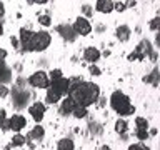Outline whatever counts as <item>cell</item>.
I'll return each mask as SVG.
<instances>
[{"label":"cell","instance_id":"cell-37","mask_svg":"<svg viewBox=\"0 0 160 150\" xmlns=\"http://www.w3.org/2000/svg\"><path fill=\"white\" fill-rule=\"evenodd\" d=\"M5 57H7V52H5V50H0V62H3Z\"/></svg>","mask_w":160,"mask_h":150},{"label":"cell","instance_id":"cell-22","mask_svg":"<svg viewBox=\"0 0 160 150\" xmlns=\"http://www.w3.org/2000/svg\"><path fill=\"white\" fill-rule=\"evenodd\" d=\"M43 135H45L43 127L37 125V127H33V128H32V132H30V138H37V140H40V138H43Z\"/></svg>","mask_w":160,"mask_h":150},{"label":"cell","instance_id":"cell-3","mask_svg":"<svg viewBox=\"0 0 160 150\" xmlns=\"http://www.w3.org/2000/svg\"><path fill=\"white\" fill-rule=\"evenodd\" d=\"M52 42L48 32H33V37L30 40V52H43Z\"/></svg>","mask_w":160,"mask_h":150},{"label":"cell","instance_id":"cell-30","mask_svg":"<svg viewBox=\"0 0 160 150\" xmlns=\"http://www.w3.org/2000/svg\"><path fill=\"white\" fill-rule=\"evenodd\" d=\"M125 8H127L125 7V2H115L113 3V10H117V12H123Z\"/></svg>","mask_w":160,"mask_h":150},{"label":"cell","instance_id":"cell-14","mask_svg":"<svg viewBox=\"0 0 160 150\" xmlns=\"http://www.w3.org/2000/svg\"><path fill=\"white\" fill-rule=\"evenodd\" d=\"M115 37H117L120 42H127L130 38V28L127 25H120V27H117V30H115Z\"/></svg>","mask_w":160,"mask_h":150},{"label":"cell","instance_id":"cell-20","mask_svg":"<svg viewBox=\"0 0 160 150\" xmlns=\"http://www.w3.org/2000/svg\"><path fill=\"white\" fill-rule=\"evenodd\" d=\"M135 127H137V132H148V122H147V118L137 117V118H135Z\"/></svg>","mask_w":160,"mask_h":150},{"label":"cell","instance_id":"cell-42","mask_svg":"<svg viewBox=\"0 0 160 150\" xmlns=\"http://www.w3.org/2000/svg\"><path fill=\"white\" fill-rule=\"evenodd\" d=\"M100 150H110V147H108V145H103V147L100 148Z\"/></svg>","mask_w":160,"mask_h":150},{"label":"cell","instance_id":"cell-32","mask_svg":"<svg viewBox=\"0 0 160 150\" xmlns=\"http://www.w3.org/2000/svg\"><path fill=\"white\" fill-rule=\"evenodd\" d=\"M88 70H90V73H92V75H100V73H102V70H100L97 65H90Z\"/></svg>","mask_w":160,"mask_h":150},{"label":"cell","instance_id":"cell-27","mask_svg":"<svg viewBox=\"0 0 160 150\" xmlns=\"http://www.w3.org/2000/svg\"><path fill=\"white\" fill-rule=\"evenodd\" d=\"M50 78H52V82H53V80L62 78V70H60V68H53V70H50Z\"/></svg>","mask_w":160,"mask_h":150},{"label":"cell","instance_id":"cell-7","mask_svg":"<svg viewBox=\"0 0 160 150\" xmlns=\"http://www.w3.org/2000/svg\"><path fill=\"white\" fill-rule=\"evenodd\" d=\"M68 87H70L68 78H63V77H62V78H58V80H53V82L48 85V88H52L57 95H60V97L68 92Z\"/></svg>","mask_w":160,"mask_h":150},{"label":"cell","instance_id":"cell-21","mask_svg":"<svg viewBox=\"0 0 160 150\" xmlns=\"http://www.w3.org/2000/svg\"><path fill=\"white\" fill-rule=\"evenodd\" d=\"M128 130V123L125 122L123 118H118L117 122H115V132L117 133H125Z\"/></svg>","mask_w":160,"mask_h":150},{"label":"cell","instance_id":"cell-6","mask_svg":"<svg viewBox=\"0 0 160 150\" xmlns=\"http://www.w3.org/2000/svg\"><path fill=\"white\" fill-rule=\"evenodd\" d=\"M133 52L137 53L138 60H143L145 57H148V55L153 52V47H152V43H150V40L143 38L142 42H140V43L137 45V47H135V50H133Z\"/></svg>","mask_w":160,"mask_h":150},{"label":"cell","instance_id":"cell-19","mask_svg":"<svg viewBox=\"0 0 160 150\" xmlns=\"http://www.w3.org/2000/svg\"><path fill=\"white\" fill-rule=\"evenodd\" d=\"M73 148H75L73 140H70V138H62L57 143V150H73Z\"/></svg>","mask_w":160,"mask_h":150},{"label":"cell","instance_id":"cell-35","mask_svg":"<svg viewBox=\"0 0 160 150\" xmlns=\"http://www.w3.org/2000/svg\"><path fill=\"white\" fill-rule=\"evenodd\" d=\"M0 127H2L3 130H10V123H8V120H7V118H5V120H3V122H2V125H0Z\"/></svg>","mask_w":160,"mask_h":150},{"label":"cell","instance_id":"cell-11","mask_svg":"<svg viewBox=\"0 0 160 150\" xmlns=\"http://www.w3.org/2000/svg\"><path fill=\"white\" fill-rule=\"evenodd\" d=\"M83 58L87 60L88 63L95 65V62H97V60L100 58L98 48H95V47H87V48H85V52H83Z\"/></svg>","mask_w":160,"mask_h":150},{"label":"cell","instance_id":"cell-38","mask_svg":"<svg viewBox=\"0 0 160 150\" xmlns=\"http://www.w3.org/2000/svg\"><path fill=\"white\" fill-rule=\"evenodd\" d=\"M3 13H5V7H3V3L0 2V18L3 17Z\"/></svg>","mask_w":160,"mask_h":150},{"label":"cell","instance_id":"cell-24","mask_svg":"<svg viewBox=\"0 0 160 150\" xmlns=\"http://www.w3.org/2000/svg\"><path fill=\"white\" fill-rule=\"evenodd\" d=\"M25 142H27V138H25L23 135H20V133L13 135V138H12V145H13V147H22V145H25Z\"/></svg>","mask_w":160,"mask_h":150},{"label":"cell","instance_id":"cell-16","mask_svg":"<svg viewBox=\"0 0 160 150\" xmlns=\"http://www.w3.org/2000/svg\"><path fill=\"white\" fill-rule=\"evenodd\" d=\"M10 78H12V75H10V68L5 65V62H0V82L5 85V82H8Z\"/></svg>","mask_w":160,"mask_h":150},{"label":"cell","instance_id":"cell-29","mask_svg":"<svg viewBox=\"0 0 160 150\" xmlns=\"http://www.w3.org/2000/svg\"><path fill=\"white\" fill-rule=\"evenodd\" d=\"M128 150H150V148H148L145 143H142V142H140V143H133V145H130V147H128Z\"/></svg>","mask_w":160,"mask_h":150},{"label":"cell","instance_id":"cell-8","mask_svg":"<svg viewBox=\"0 0 160 150\" xmlns=\"http://www.w3.org/2000/svg\"><path fill=\"white\" fill-rule=\"evenodd\" d=\"M28 113L32 115V118L35 122H42L43 115H45V105L42 102H35L28 107Z\"/></svg>","mask_w":160,"mask_h":150},{"label":"cell","instance_id":"cell-26","mask_svg":"<svg viewBox=\"0 0 160 150\" xmlns=\"http://www.w3.org/2000/svg\"><path fill=\"white\" fill-rule=\"evenodd\" d=\"M38 23L43 25V27H50V25H52V20H50L48 15H40V17H38Z\"/></svg>","mask_w":160,"mask_h":150},{"label":"cell","instance_id":"cell-4","mask_svg":"<svg viewBox=\"0 0 160 150\" xmlns=\"http://www.w3.org/2000/svg\"><path fill=\"white\" fill-rule=\"evenodd\" d=\"M28 83L33 88H48L50 80H48V75L43 70H38V72H35L28 77Z\"/></svg>","mask_w":160,"mask_h":150},{"label":"cell","instance_id":"cell-15","mask_svg":"<svg viewBox=\"0 0 160 150\" xmlns=\"http://www.w3.org/2000/svg\"><path fill=\"white\" fill-rule=\"evenodd\" d=\"M75 107H77V105H75L73 100L68 97V98H65L63 102H62V105H60V113H62V115H68V113L73 112Z\"/></svg>","mask_w":160,"mask_h":150},{"label":"cell","instance_id":"cell-31","mask_svg":"<svg viewBox=\"0 0 160 150\" xmlns=\"http://www.w3.org/2000/svg\"><path fill=\"white\" fill-rule=\"evenodd\" d=\"M8 95V88L5 87L3 83H0V98H3V97H7Z\"/></svg>","mask_w":160,"mask_h":150},{"label":"cell","instance_id":"cell-1","mask_svg":"<svg viewBox=\"0 0 160 150\" xmlns=\"http://www.w3.org/2000/svg\"><path fill=\"white\" fill-rule=\"evenodd\" d=\"M70 98L73 100V103L77 107L87 108L90 105H93L100 97V88L97 83L92 82H78V83H70L68 87Z\"/></svg>","mask_w":160,"mask_h":150},{"label":"cell","instance_id":"cell-28","mask_svg":"<svg viewBox=\"0 0 160 150\" xmlns=\"http://www.w3.org/2000/svg\"><path fill=\"white\" fill-rule=\"evenodd\" d=\"M158 27H160V18H158V17H155V18H152V20H150V30H153V32H157V30H158Z\"/></svg>","mask_w":160,"mask_h":150},{"label":"cell","instance_id":"cell-23","mask_svg":"<svg viewBox=\"0 0 160 150\" xmlns=\"http://www.w3.org/2000/svg\"><path fill=\"white\" fill-rule=\"evenodd\" d=\"M45 100H47V103H57L60 100V95H57L52 88H47V97H45Z\"/></svg>","mask_w":160,"mask_h":150},{"label":"cell","instance_id":"cell-17","mask_svg":"<svg viewBox=\"0 0 160 150\" xmlns=\"http://www.w3.org/2000/svg\"><path fill=\"white\" fill-rule=\"evenodd\" d=\"M28 98V93L27 92H23V90H17V92H15V97H13V100H15V105H17V107H23L25 103V100Z\"/></svg>","mask_w":160,"mask_h":150},{"label":"cell","instance_id":"cell-34","mask_svg":"<svg viewBox=\"0 0 160 150\" xmlns=\"http://www.w3.org/2000/svg\"><path fill=\"white\" fill-rule=\"evenodd\" d=\"M137 137L140 140H147L148 138V132H137Z\"/></svg>","mask_w":160,"mask_h":150},{"label":"cell","instance_id":"cell-43","mask_svg":"<svg viewBox=\"0 0 160 150\" xmlns=\"http://www.w3.org/2000/svg\"><path fill=\"white\" fill-rule=\"evenodd\" d=\"M2 33H3V25L0 23V35H2Z\"/></svg>","mask_w":160,"mask_h":150},{"label":"cell","instance_id":"cell-12","mask_svg":"<svg viewBox=\"0 0 160 150\" xmlns=\"http://www.w3.org/2000/svg\"><path fill=\"white\" fill-rule=\"evenodd\" d=\"M57 32L62 35L65 40H68V42H72V40H75V37H77L70 25H60V27H57Z\"/></svg>","mask_w":160,"mask_h":150},{"label":"cell","instance_id":"cell-25","mask_svg":"<svg viewBox=\"0 0 160 150\" xmlns=\"http://www.w3.org/2000/svg\"><path fill=\"white\" fill-rule=\"evenodd\" d=\"M72 113H73L75 118H85V117H87V108H83V107H75Z\"/></svg>","mask_w":160,"mask_h":150},{"label":"cell","instance_id":"cell-13","mask_svg":"<svg viewBox=\"0 0 160 150\" xmlns=\"http://www.w3.org/2000/svg\"><path fill=\"white\" fill-rule=\"evenodd\" d=\"M95 10L100 13H110L113 10V2H110V0H98L95 3Z\"/></svg>","mask_w":160,"mask_h":150},{"label":"cell","instance_id":"cell-39","mask_svg":"<svg viewBox=\"0 0 160 150\" xmlns=\"http://www.w3.org/2000/svg\"><path fill=\"white\" fill-rule=\"evenodd\" d=\"M155 47H160V35H155Z\"/></svg>","mask_w":160,"mask_h":150},{"label":"cell","instance_id":"cell-41","mask_svg":"<svg viewBox=\"0 0 160 150\" xmlns=\"http://www.w3.org/2000/svg\"><path fill=\"white\" fill-rule=\"evenodd\" d=\"M10 42H12V45H13V47H17V45H18V40H17V38H13V37L10 38Z\"/></svg>","mask_w":160,"mask_h":150},{"label":"cell","instance_id":"cell-40","mask_svg":"<svg viewBox=\"0 0 160 150\" xmlns=\"http://www.w3.org/2000/svg\"><path fill=\"white\" fill-rule=\"evenodd\" d=\"M135 5H137V2H125V7H135Z\"/></svg>","mask_w":160,"mask_h":150},{"label":"cell","instance_id":"cell-2","mask_svg":"<svg viewBox=\"0 0 160 150\" xmlns=\"http://www.w3.org/2000/svg\"><path fill=\"white\" fill-rule=\"evenodd\" d=\"M110 105H112V108L118 115H122V117L135 113V107L130 103V98L123 92H120V90H115V92L110 95Z\"/></svg>","mask_w":160,"mask_h":150},{"label":"cell","instance_id":"cell-36","mask_svg":"<svg viewBox=\"0 0 160 150\" xmlns=\"http://www.w3.org/2000/svg\"><path fill=\"white\" fill-rule=\"evenodd\" d=\"M3 120H5V110H3V108H0V125H2Z\"/></svg>","mask_w":160,"mask_h":150},{"label":"cell","instance_id":"cell-5","mask_svg":"<svg viewBox=\"0 0 160 150\" xmlns=\"http://www.w3.org/2000/svg\"><path fill=\"white\" fill-rule=\"evenodd\" d=\"M72 28H73L75 35H88L90 32H92V23L88 22V18L78 17V18L73 22Z\"/></svg>","mask_w":160,"mask_h":150},{"label":"cell","instance_id":"cell-33","mask_svg":"<svg viewBox=\"0 0 160 150\" xmlns=\"http://www.w3.org/2000/svg\"><path fill=\"white\" fill-rule=\"evenodd\" d=\"M82 10H83V13L87 15V17H88V15H92V8H90V5H87V3H85L83 7H82ZM87 17H85V18H87Z\"/></svg>","mask_w":160,"mask_h":150},{"label":"cell","instance_id":"cell-9","mask_svg":"<svg viewBox=\"0 0 160 150\" xmlns=\"http://www.w3.org/2000/svg\"><path fill=\"white\" fill-rule=\"evenodd\" d=\"M8 123H10V130H13V132H20L22 128L27 127V120H25L23 115H13L12 118L8 120Z\"/></svg>","mask_w":160,"mask_h":150},{"label":"cell","instance_id":"cell-10","mask_svg":"<svg viewBox=\"0 0 160 150\" xmlns=\"http://www.w3.org/2000/svg\"><path fill=\"white\" fill-rule=\"evenodd\" d=\"M33 37V32L28 28H20V43H22V48L25 52H30V40Z\"/></svg>","mask_w":160,"mask_h":150},{"label":"cell","instance_id":"cell-18","mask_svg":"<svg viewBox=\"0 0 160 150\" xmlns=\"http://www.w3.org/2000/svg\"><path fill=\"white\" fill-rule=\"evenodd\" d=\"M143 82L145 83H152L153 87H157V85H158V68L155 67L152 70V73L147 75V77H143Z\"/></svg>","mask_w":160,"mask_h":150}]
</instances>
